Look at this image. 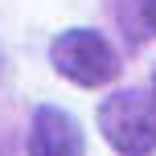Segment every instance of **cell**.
I'll list each match as a JSON object with an SVG mask.
<instances>
[{
  "mask_svg": "<svg viewBox=\"0 0 156 156\" xmlns=\"http://www.w3.org/2000/svg\"><path fill=\"white\" fill-rule=\"evenodd\" d=\"M99 132L119 156L156 152V103L140 90H115L99 103Z\"/></svg>",
  "mask_w": 156,
  "mask_h": 156,
  "instance_id": "1",
  "label": "cell"
},
{
  "mask_svg": "<svg viewBox=\"0 0 156 156\" xmlns=\"http://www.w3.org/2000/svg\"><path fill=\"white\" fill-rule=\"evenodd\" d=\"M49 62L74 86H107L119 74V54L94 29H66L49 45Z\"/></svg>",
  "mask_w": 156,
  "mask_h": 156,
  "instance_id": "2",
  "label": "cell"
},
{
  "mask_svg": "<svg viewBox=\"0 0 156 156\" xmlns=\"http://www.w3.org/2000/svg\"><path fill=\"white\" fill-rule=\"evenodd\" d=\"M29 156H86L78 119L54 103H41L29 123Z\"/></svg>",
  "mask_w": 156,
  "mask_h": 156,
  "instance_id": "3",
  "label": "cell"
},
{
  "mask_svg": "<svg viewBox=\"0 0 156 156\" xmlns=\"http://www.w3.org/2000/svg\"><path fill=\"white\" fill-rule=\"evenodd\" d=\"M144 25L156 33V0H144Z\"/></svg>",
  "mask_w": 156,
  "mask_h": 156,
  "instance_id": "4",
  "label": "cell"
},
{
  "mask_svg": "<svg viewBox=\"0 0 156 156\" xmlns=\"http://www.w3.org/2000/svg\"><path fill=\"white\" fill-rule=\"evenodd\" d=\"M152 103H156V74H152Z\"/></svg>",
  "mask_w": 156,
  "mask_h": 156,
  "instance_id": "5",
  "label": "cell"
}]
</instances>
